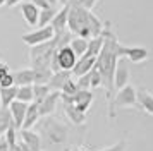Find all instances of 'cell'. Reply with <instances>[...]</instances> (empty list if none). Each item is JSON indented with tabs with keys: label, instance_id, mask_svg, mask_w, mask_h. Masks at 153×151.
<instances>
[{
	"label": "cell",
	"instance_id": "22",
	"mask_svg": "<svg viewBox=\"0 0 153 151\" xmlns=\"http://www.w3.org/2000/svg\"><path fill=\"white\" fill-rule=\"evenodd\" d=\"M88 43H90V40H86V38H79V36H74V38L69 41V47L72 48V52H74L77 57H83V55L88 52Z\"/></svg>",
	"mask_w": 153,
	"mask_h": 151
},
{
	"label": "cell",
	"instance_id": "17",
	"mask_svg": "<svg viewBox=\"0 0 153 151\" xmlns=\"http://www.w3.org/2000/svg\"><path fill=\"white\" fill-rule=\"evenodd\" d=\"M40 108H38V103L33 101L28 105V112H26V118H24V124H22L21 129H31V127H35L36 124L40 122Z\"/></svg>",
	"mask_w": 153,
	"mask_h": 151
},
{
	"label": "cell",
	"instance_id": "39",
	"mask_svg": "<svg viewBox=\"0 0 153 151\" xmlns=\"http://www.w3.org/2000/svg\"><path fill=\"white\" fill-rule=\"evenodd\" d=\"M0 108H2V101H0Z\"/></svg>",
	"mask_w": 153,
	"mask_h": 151
},
{
	"label": "cell",
	"instance_id": "34",
	"mask_svg": "<svg viewBox=\"0 0 153 151\" xmlns=\"http://www.w3.org/2000/svg\"><path fill=\"white\" fill-rule=\"evenodd\" d=\"M0 151H9V143L5 139V136L0 137Z\"/></svg>",
	"mask_w": 153,
	"mask_h": 151
},
{
	"label": "cell",
	"instance_id": "15",
	"mask_svg": "<svg viewBox=\"0 0 153 151\" xmlns=\"http://www.w3.org/2000/svg\"><path fill=\"white\" fill-rule=\"evenodd\" d=\"M71 77H72V72L71 70H57V72H53L52 77H50V81H48L50 89L52 91H62L64 84L69 81Z\"/></svg>",
	"mask_w": 153,
	"mask_h": 151
},
{
	"label": "cell",
	"instance_id": "3",
	"mask_svg": "<svg viewBox=\"0 0 153 151\" xmlns=\"http://www.w3.org/2000/svg\"><path fill=\"white\" fill-rule=\"evenodd\" d=\"M138 107V96H136V89L131 84L124 86L122 89L115 91V95L108 101V117L115 118L117 117V110L120 108H134Z\"/></svg>",
	"mask_w": 153,
	"mask_h": 151
},
{
	"label": "cell",
	"instance_id": "27",
	"mask_svg": "<svg viewBox=\"0 0 153 151\" xmlns=\"http://www.w3.org/2000/svg\"><path fill=\"white\" fill-rule=\"evenodd\" d=\"M77 91H79V86H77V81H74L72 77H71L69 81L64 84V88H62V95H69V96H72V95H76Z\"/></svg>",
	"mask_w": 153,
	"mask_h": 151
},
{
	"label": "cell",
	"instance_id": "20",
	"mask_svg": "<svg viewBox=\"0 0 153 151\" xmlns=\"http://www.w3.org/2000/svg\"><path fill=\"white\" fill-rule=\"evenodd\" d=\"M10 127H16L14 120H12V113L9 108H0V137L5 136Z\"/></svg>",
	"mask_w": 153,
	"mask_h": 151
},
{
	"label": "cell",
	"instance_id": "11",
	"mask_svg": "<svg viewBox=\"0 0 153 151\" xmlns=\"http://www.w3.org/2000/svg\"><path fill=\"white\" fill-rule=\"evenodd\" d=\"M95 64H97V57H88V55H83L77 58V64L72 69V76L74 77H81V76L88 74L90 70L95 69Z\"/></svg>",
	"mask_w": 153,
	"mask_h": 151
},
{
	"label": "cell",
	"instance_id": "1",
	"mask_svg": "<svg viewBox=\"0 0 153 151\" xmlns=\"http://www.w3.org/2000/svg\"><path fill=\"white\" fill-rule=\"evenodd\" d=\"M105 36V43L100 55L97 57V64L95 67L97 70L102 74V79H103V88L107 91V100L110 101L114 95H115V88H114V72H115V67H117V62L120 58H124L126 55V47L120 45L117 40V36L110 31V22H105V29L103 33Z\"/></svg>",
	"mask_w": 153,
	"mask_h": 151
},
{
	"label": "cell",
	"instance_id": "14",
	"mask_svg": "<svg viewBox=\"0 0 153 151\" xmlns=\"http://www.w3.org/2000/svg\"><path fill=\"white\" fill-rule=\"evenodd\" d=\"M14 74V82L16 86H31V84H35V69L33 67H28V69H19V70H16L12 72Z\"/></svg>",
	"mask_w": 153,
	"mask_h": 151
},
{
	"label": "cell",
	"instance_id": "8",
	"mask_svg": "<svg viewBox=\"0 0 153 151\" xmlns=\"http://www.w3.org/2000/svg\"><path fill=\"white\" fill-rule=\"evenodd\" d=\"M28 105L29 103H24V101H19V100H14L10 103V113H12V120H14V125L16 129H21L22 124H24V118H26V112H28Z\"/></svg>",
	"mask_w": 153,
	"mask_h": 151
},
{
	"label": "cell",
	"instance_id": "2",
	"mask_svg": "<svg viewBox=\"0 0 153 151\" xmlns=\"http://www.w3.org/2000/svg\"><path fill=\"white\" fill-rule=\"evenodd\" d=\"M69 17H67V29L72 34H76L79 38H97L103 33L105 22L98 19L90 9L83 7L77 0H71L69 2Z\"/></svg>",
	"mask_w": 153,
	"mask_h": 151
},
{
	"label": "cell",
	"instance_id": "32",
	"mask_svg": "<svg viewBox=\"0 0 153 151\" xmlns=\"http://www.w3.org/2000/svg\"><path fill=\"white\" fill-rule=\"evenodd\" d=\"M31 2H33L40 10H43V9H53V7H50L48 0H31Z\"/></svg>",
	"mask_w": 153,
	"mask_h": 151
},
{
	"label": "cell",
	"instance_id": "25",
	"mask_svg": "<svg viewBox=\"0 0 153 151\" xmlns=\"http://www.w3.org/2000/svg\"><path fill=\"white\" fill-rule=\"evenodd\" d=\"M33 91H35V101L36 103L43 101L52 93V89H50L48 84H33Z\"/></svg>",
	"mask_w": 153,
	"mask_h": 151
},
{
	"label": "cell",
	"instance_id": "33",
	"mask_svg": "<svg viewBox=\"0 0 153 151\" xmlns=\"http://www.w3.org/2000/svg\"><path fill=\"white\" fill-rule=\"evenodd\" d=\"M9 72H10L9 65H7V64H2V65H0V81H2V79H4V77H5Z\"/></svg>",
	"mask_w": 153,
	"mask_h": 151
},
{
	"label": "cell",
	"instance_id": "38",
	"mask_svg": "<svg viewBox=\"0 0 153 151\" xmlns=\"http://www.w3.org/2000/svg\"><path fill=\"white\" fill-rule=\"evenodd\" d=\"M74 151H88V150H84V148H77V150H74Z\"/></svg>",
	"mask_w": 153,
	"mask_h": 151
},
{
	"label": "cell",
	"instance_id": "28",
	"mask_svg": "<svg viewBox=\"0 0 153 151\" xmlns=\"http://www.w3.org/2000/svg\"><path fill=\"white\" fill-rule=\"evenodd\" d=\"M103 86V79H102V74L97 70V67L91 70V89H97Z\"/></svg>",
	"mask_w": 153,
	"mask_h": 151
},
{
	"label": "cell",
	"instance_id": "36",
	"mask_svg": "<svg viewBox=\"0 0 153 151\" xmlns=\"http://www.w3.org/2000/svg\"><path fill=\"white\" fill-rule=\"evenodd\" d=\"M57 2H59V0H48L50 7H55V5H57Z\"/></svg>",
	"mask_w": 153,
	"mask_h": 151
},
{
	"label": "cell",
	"instance_id": "12",
	"mask_svg": "<svg viewBox=\"0 0 153 151\" xmlns=\"http://www.w3.org/2000/svg\"><path fill=\"white\" fill-rule=\"evenodd\" d=\"M21 14H22V17H24V21L28 22V26H38L40 9L33 2H24L21 5Z\"/></svg>",
	"mask_w": 153,
	"mask_h": 151
},
{
	"label": "cell",
	"instance_id": "23",
	"mask_svg": "<svg viewBox=\"0 0 153 151\" xmlns=\"http://www.w3.org/2000/svg\"><path fill=\"white\" fill-rule=\"evenodd\" d=\"M103 43H105L103 34H100L97 38H91L90 43H88V52L84 55H88V57H98L100 52H102V48H103Z\"/></svg>",
	"mask_w": 153,
	"mask_h": 151
},
{
	"label": "cell",
	"instance_id": "6",
	"mask_svg": "<svg viewBox=\"0 0 153 151\" xmlns=\"http://www.w3.org/2000/svg\"><path fill=\"white\" fill-rule=\"evenodd\" d=\"M53 36H55V31H53L52 24H48V26L38 27V29L31 31V33H24L21 36V40L28 47H36V45H42V43H47V41L53 40Z\"/></svg>",
	"mask_w": 153,
	"mask_h": 151
},
{
	"label": "cell",
	"instance_id": "5",
	"mask_svg": "<svg viewBox=\"0 0 153 151\" xmlns=\"http://www.w3.org/2000/svg\"><path fill=\"white\" fill-rule=\"evenodd\" d=\"M43 132L53 144H62L67 139V125L62 124L60 120H57V118H52V117L45 118Z\"/></svg>",
	"mask_w": 153,
	"mask_h": 151
},
{
	"label": "cell",
	"instance_id": "10",
	"mask_svg": "<svg viewBox=\"0 0 153 151\" xmlns=\"http://www.w3.org/2000/svg\"><path fill=\"white\" fill-rule=\"evenodd\" d=\"M60 100V91H52L43 101L38 103V108H40V115L42 117H50L55 112L57 101Z\"/></svg>",
	"mask_w": 153,
	"mask_h": 151
},
{
	"label": "cell",
	"instance_id": "26",
	"mask_svg": "<svg viewBox=\"0 0 153 151\" xmlns=\"http://www.w3.org/2000/svg\"><path fill=\"white\" fill-rule=\"evenodd\" d=\"M55 10L53 9H43V10H40V19H38V26L43 27V26H48V24H52V21H53V17H55Z\"/></svg>",
	"mask_w": 153,
	"mask_h": 151
},
{
	"label": "cell",
	"instance_id": "9",
	"mask_svg": "<svg viewBox=\"0 0 153 151\" xmlns=\"http://www.w3.org/2000/svg\"><path fill=\"white\" fill-rule=\"evenodd\" d=\"M129 84V67L126 65V62L120 58L117 62V67H115V72H114V88L115 91L122 89L124 86Z\"/></svg>",
	"mask_w": 153,
	"mask_h": 151
},
{
	"label": "cell",
	"instance_id": "4",
	"mask_svg": "<svg viewBox=\"0 0 153 151\" xmlns=\"http://www.w3.org/2000/svg\"><path fill=\"white\" fill-rule=\"evenodd\" d=\"M77 58H79V57L72 52V48H71L69 45L60 47L55 52V57H53V60H52V70H53V72H57V70H71V72H72L74 65L77 64Z\"/></svg>",
	"mask_w": 153,
	"mask_h": 151
},
{
	"label": "cell",
	"instance_id": "31",
	"mask_svg": "<svg viewBox=\"0 0 153 151\" xmlns=\"http://www.w3.org/2000/svg\"><path fill=\"white\" fill-rule=\"evenodd\" d=\"M124 148H126V143L120 141V143H115V144H112L108 148H103V150H100V151H124Z\"/></svg>",
	"mask_w": 153,
	"mask_h": 151
},
{
	"label": "cell",
	"instance_id": "7",
	"mask_svg": "<svg viewBox=\"0 0 153 151\" xmlns=\"http://www.w3.org/2000/svg\"><path fill=\"white\" fill-rule=\"evenodd\" d=\"M21 139H17L22 151H42V137L31 129H21Z\"/></svg>",
	"mask_w": 153,
	"mask_h": 151
},
{
	"label": "cell",
	"instance_id": "37",
	"mask_svg": "<svg viewBox=\"0 0 153 151\" xmlns=\"http://www.w3.org/2000/svg\"><path fill=\"white\" fill-rule=\"evenodd\" d=\"M5 4H7V0H0V7H4Z\"/></svg>",
	"mask_w": 153,
	"mask_h": 151
},
{
	"label": "cell",
	"instance_id": "24",
	"mask_svg": "<svg viewBox=\"0 0 153 151\" xmlns=\"http://www.w3.org/2000/svg\"><path fill=\"white\" fill-rule=\"evenodd\" d=\"M19 101L24 103H33L35 101V91H33V84L31 86H17V98Z\"/></svg>",
	"mask_w": 153,
	"mask_h": 151
},
{
	"label": "cell",
	"instance_id": "21",
	"mask_svg": "<svg viewBox=\"0 0 153 151\" xmlns=\"http://www.w3.org/2000/svg\"><path fill=\"white\" fill-rule=\"evenodd\" d=\"M17 98V86H10V88H0V101H2V108H9L10 103Z\"/></svg>",
	"mask_w": 153,
	"mask_h": 151
},
{
	"label": "cell",
	"instance_id": "29",
	"mask_svg": "<svg viewBox=\"0 0 153 151\" xmlns=\"http://www.w3.org/2000/svg\"><path fill=\"white\" fill-rule=\"evenodd\" d=\"M77 86H79V89H91V70L88 74L77 77Z\"/></svg>",
	"mask_w": 153,
	"mask_h": 151
},
{
	"label": "cell",
	"instance_id": "30",
	"mask_svg": "<svg viewBox=\"0 0 153 151\" xmlns=\"http://www.w3.org/2000/svg\"><path fill=\"white\" fill-rule=\"evenodd\" d=\"M10 86H16V82H14V74L12 72H9L2 81H0V88H10Z\"/></svg>",
	"mask_w": 153,
	"mask_h": 151
},
{
	"label": "cell",
	"instance_id": "18",
	"mask_svg": "<svg viewBox=\"0 0 153 151\" xmlns=\"http://www.w3.org/2000/svg\"><path fill=\"white\" fill-rule=\"evenodd\" d=\"M64 112H65L67 118L74 125H83L86 122V113L81 112V110H77L76 105H72V103H64Z\"/></svg>",
	"mask_w": 153,
	"mask_h": 151
},
{
	"label": "cell",
	"instance_id": "16",
	"mask_svg": "<svg viewBox=\"0 0 153 151\" xmlns=\"http://www.w3.org/2000/svg\"><path fill=\"white\" fill-rule=\"evenodd\" d=\"M136 96H138V107L143 108L146 113L153 115V95L145 88L136 89Z\"/></svg>",
	"mask_w": 153,
	"mask_h": 151
},
{
	"label": "cell",
	"instance_id": "13",
	"mask_svg": "<svg viewBox=\"0 0 153 151\" xmlns=\"http://www.w3.org/2000/svg\"><path fill=\"white\" fill-rule=\"evenodd\" d=\"M69 9H71V5H69V4H65V5H64L62 9L55 14V17H53V21H52V27H53L55 34L67 31V17H69Z\"/></svg>",
	"mask_w": 153,
	"mask_h": 151
},
{
	"label": "cell",
	"instance_id": "35",
	"mask_svg": "<svg viewBox=\"0 0 153 151\" xmlns=\"http://www.w3.org/2000/svg\"><path fill=\"white\" fill-rule=\"evenodd\" d=\"M19 2H22V0H7V4H5V5H7V7H14V5H17Z\"/></svg>",
	"mask_w": 153,
	"mask_h": 151
},
{
	"label": "cell",
	"instance_id": "19",
	"mask_svg": "<svg viewBox=\"0 0 153 151\" xmlns=\"http://www.w3.org/2000/svg\"><path fill=\"white\" fill-rule=\"evenodd\" d=\"M150 57V52L143 47H126V55L124 58H129L132 64H139L145 62Z\"/></svg>",
	"mask_w": 153,
	"mask_h": 151
}]
</instances>
